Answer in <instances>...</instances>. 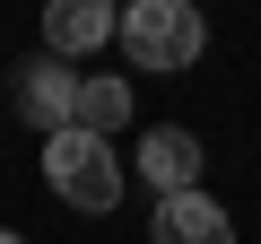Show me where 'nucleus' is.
Returning <instances> with one entry per match:
<instances>
[{"label":"nucleus","mask_w":261,"mask_h":244,"mask_svg":"<svg viewBox=\"0 0 261 244\" xmlns=\"http://www.w3.org/2000/svg\"><path fill=\"white\" fill-rule=\"evenodd\" d=\"M44 175H53V192L70 201V209H87V218H105L113 201H122V166H113V149L96 140V131H53L44 140Z\"/></svg>","instance_id":"obj_1"},{"label":"nucleus","mask_w":261,"mask_h":244,"mask_svg":"<svg viewBox=\"0 0 261 244\" xmlns=\"http://www.w3.org/2000/svg\"><path fill=\"white\" fill-rule=\"evenodd\" d=\"M200 9L192 0H140V9H122V53L140 70H192L200 61Z\"/></svg>","instance_id":"obj_2"},{"label":"nucleus","mask_w":261,"mask_h":244,"mask_svg":"<svg viewBox=\"0 0 261 244\" xmlns=\"http://www.w3.org/2000/svg\"><path fill=\"white\" fill-rule=\"evenodd\" d=\"M79 70L70 61H53V53H35V61H18V79H9V96H18V122H27V131H70V122H79Z\"/></svg>","instance_id":"obj_3"},{"label":"nucleus","mask_w":261,"mask_h":244,"mask_svg":"<svg viewBox=\"0 0 261 244\" xmlns=\"http://www.w3.org/2000/svg\"><path fill=\"white\" fill-rule=\"evenodd\" d=\"M105 44H122V9L113 0H44V53L53 61L105 53Z\"/></svg>","instance_id":"obj_4"},{"label":"nucleus","mask_w":261,"mask_h":244,"mask_svg":"<svg viewBox=\"0 0 261 244\" xmlns=\"http://www.w3.org/2000/svg\"><path fill=\"white\" fill-rule=\"evenodd\" d=\"M140 183H148L157 201L200 192V140H192V131H174V122H157V131L140 140Z\"/></svg>","instance_id":"obj_5"},{"label":"nucleus","mask_w":261,"mask_h":244,"mask_svg":"<svg viewBox=\"0 0 261 244\" xmlns=\"http://www.w3.org/2000/svg\"><path fill=\"white\" fill-rule=\"evenodd\" d=\"M148 244H235V218H226V201H209V192H174V201H157Z\"/></svg>","instance_id":"obj_6"},{"label":"nucleus","mask_w":261,"mask_h":244,"mask_svg":"<svg viewBox=\"0 0 261 244\" xmlns=\"http://www.w3.org/2000/svg\"><path fill=\"white\" fill-rule=\"evenodd\" d=\"M122 122H130V79H87V87H79V131L113 140Z\"/></svg>","instance_id":"obj_7"},{"label":"nucleus","mask_w":261,"mask_h":244,"mask_svg":"<svg viewBox=\"0 0 261 244\" xmlns=\"http://www.w3.org/2000/svg\"><path fill=\"white\" fill-rule=\"evenodd\" d=\"M113 9H140V0H113Z\"/></svg>","instance_id":"obj_8"},{"label":"nucleus","mask_w":261,"mask_h":244,"mask_svg":"<svg viewBox=\"0 0 261 244\" xmlns=\"http://www.w3.org/2000/svg\"><path fill=\"white\" fill-rule=\"evenodd\" d=\"M0 244H18V235H9V227H0Z\"/></svg>","instance_id":"obj_9"}]
</instances>
